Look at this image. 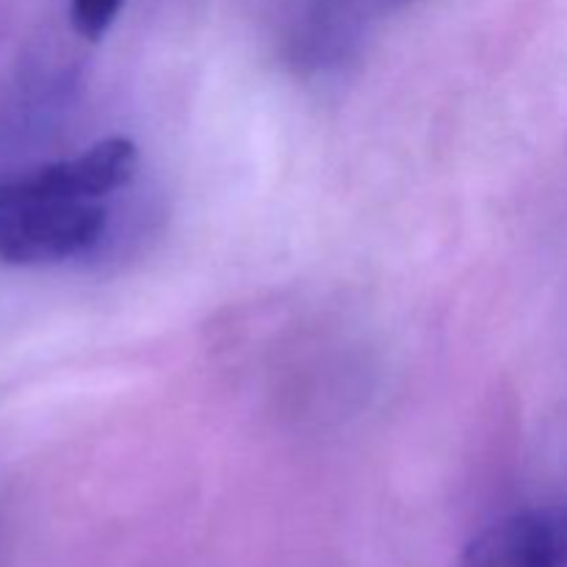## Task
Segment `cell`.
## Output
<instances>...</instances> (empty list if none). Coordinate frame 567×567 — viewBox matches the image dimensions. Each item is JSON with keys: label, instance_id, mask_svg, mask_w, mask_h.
Masks as SVG:
<instances>
[{"label": "cell", "instance_id": "obj_4", "mask_svg": "<svg viewBox=\"0 0 567 567\" xmlns=\"http://www.w3.org/2000/svg\"><path fill=\"white\" fill-rule=\"evenodd\" d=\"M125 0H72L70 22L83 39H100L122 11Z\"/></svg>", "mask_w": 567, "mask_h": 567}, {"label": "cell", "instance_id": "obj_5", "mask_svg": "<svg viewBox=\"0 0 567 567\" xmlns=\"http://www.w3.org/2000/svg\"><path fill=\"white\" fill-rule=\"evenodd\" d=\"M11 210H14V203H11V199L3 194V188H0V241H3V233H6V225H9Z\"/></svg>", "mask_w": 567, "mask_h": 567}, {"label": "cell", "instance_id": "obj_3", "mask_svg": "<svg viewBox=\"0 0 567 567\" xmlns=\"http://www.w3.org/2000/svg\"><path fill=\"white\" fill-rule=\"evenodd\" d=\"M454 567H567V504L496 520L463 548Z\"/></svg>", "mask_w": 567, "mask_h": 567}, {"label": "cell", "instance_id": "obj_2", "mask_svg": "<svg viewBox=\"0 0 567 567\" xmlns=\"http://www.w3.org/2000/svg\"><path fill=\"white\" fill-rule=\"evenodd\" d=\"M136 164V144L125 136H111L75 158L6 177L3 192L17 203H97L131 183Z\"/></svg>", "mask_w": 567, "mask_h": 567}, {"label": "cell", "instance_id": "obj_1", "mask_svg": "<svg viewBox=\"0 0 567 567\" xmlns=\"http://www.w3.org/2000/svg\"><path fill=\"white\" fill-rule=\"evenodd\" d=\"M105 210L97 203H17L0 244V264L50 266L100 241Z\"/></svg>", "mask_w": 567, "mask_h": 567}]
</instances>
